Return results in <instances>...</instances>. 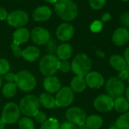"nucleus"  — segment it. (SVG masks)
Returning <instances> with one entry per match:
<instances>
[{
	"mask_svg": "<svg viewBox=\"0 0 129 129\" xmlns=\"http://www.w3.org/2000/svg\"><path fill=\"white\" fill-rule=\"evenodd\" d=\"M129 76V72H128L125 69L119 71V74H118V78L119 79H121L122 81H125V80H128V78Z\"/></svg>",
	"mask_w": 129,
	"mask_h": 129,
	"instance_id": "38",
	"label": "nucleus"
},
{
	"mask_svg": "<svg viewBox=\"0 0 129 129\" xmlns=\"http://www.w3.org/2000/svg\"><path fill=\"white\" fill-rule=\"evenodd\" d=\"M116 126L119 129H129V112L124 113L118 118Z\"/></svg>",
	"mask_w": 129,
	"mask_h": 129,
	"instance_id": "27",
	"label": "nucleus"
},
{
	"mask_svg": "<svg viewBox=\"0 0 129 129\" xmlns=\"http://www.w3.org/2000/svg\"><path fill=\"white\" fill-rule=\"evenodd\" d=\"M74 100V92L70 87L61 88L56 94L55 104L57 107H66L70 106Z\"/></svg>",
	"mask_w": 129,
	"mask_h": 129,
	"instance_id": "9",
	"label": "nucleus"
},
{
	"mask_svg": "<svg viewBox=\"0 0 129 129\" xmlns=\"http://www.w3.org/2000/svg\"><path fill=\"white\" fill-rule=\"evenodd\" d=\"M10 70L9 62L4 58L0 59V75H5L8 73Z\"/></svg>",
	"mask_w": 129,
	"mask_h": 129,
	"instance_id": "32",
	"label": "nucleus"
},
{
	"mask_svg": "<svg viewBox=\"0 0 129 129\" xmlns=\"http://www.w3.org/2000/svg\"><path fill=\"white\" fill-rule=\"evenodd\" d=\"M109 129H119L116 126H112V127H110Z\"/></svg>",
	"mask_w": 129,
	"mask_h": 129,
	"instance_id": "48",
	"label": "nucleus"
},
{
	"mask_svg": "<svg viewBox=\"0 0 129 129\" xmlns=\"http://www.w3.org/2000/svg\"><path fill=\"white\" fill-rule=\"evenodd\" d=\"M35 120L40 124L44 123L46 120H47V116L45 113L42 112V111H38L36 113V114L33 116Z\"/></svg>",
	"mask_w": 129,
	"mask_h": 129,
	"instance_id": "34",
	"label": "nucleus"
},
{
	"mask_svg": "<svg viewBox=\"0 0 129 129\" xmlns=\"http://www.w3.org/2000/svg\"><path fill=\"white\" fill-rule=\"evenodd\" d=\"M125 98H127V100L129 101V87H128L127 89L125 90Z\"/></svg>",
	"mask_w": 129,
	"mask_h": 129,
	"instance_id": "45",
	"label": "nucleus"
},
{
	"mask_svg": "<svg viewBox=\"0 0 129 129\" xmlns=\"http://www.w3.org/2000/svg\"><path fill=\"white\" fill-rule=\"evenodd\" d=\"M8 15V14L6 10L4 8L0 6V20H4L7 19Z\"/></svg>",
	"mask_w": 129,
	"mask_h": 129,
	"instance_id": "40",
	"label": "nucleus"
},
{
	"mask_svg": "<svg viewBox=\"0 0 129 129\" xmlns=\"http://www.w3.org/2000/svg\"><path fill=\"white\" fill-rule=\"evenodd\" d=\"M30 36L29 31L26 28H18L13 33V42L11 45L13 54L16 57H21L23 50L20 48V45L28 42Z\"/></svg>",
	"mask_w": 129,
	"mask_h": 129,
	"instance_id": "5",
	"label": "nucleus"
},
{
	"mask_svg": "<svg viewBox=\"0 0 129 129\" xmlns=\"http://www.w3.org/2000/svg\"><path fill=\"white\" fill-rule=\"evenodd\" d=\"M45 1H46V2H48L49 3H54L55 4L57 0H45Z\"/></svg>",
	"mask_w": 129,
	"mask_h": 129,
	"instance_id": "46",
	"label": "nucleus"
},
{
	"mask_svg": "<svg viewBox=\"0 0 129 129\" xmlns=\"http://www.w3.org/2000/svg\"><path fill=\"white\" fill-rule=\"evenodd\" d=\"M66 117L68 122L76 125H79L85 123L87 119L85 112L82 109L76 107L69 108L66 113Z\"/></svg>",
	"mask_w": 129,
	"mask_h": 129,
	"instance_id": "11",
	"label": "nucleus"
},
{
	"mask_svg": "<svg viewBox=\"0 0 129 129\" xmlns=\"http://www.w3.org/2000/svg\"><path fill=\"white\" fill-rule=\"evenodd\" d=\"M47 50L48 51L50 52V54H54V53H57V46L56 45L55 41L54 40H49L47 43Z\"/></svg>",
	"mask_w": 129,
	"mask_h": 129,
	"instance_id": "35",
	"label": "nucleus"
},
{
	"mask_svg": "<svg viewBox=\"0 0 129 129\" xmlns=\"http://www.w3.org/2000/svg\"><path fill=\"white\" fill-rule=\"evenodd\" d=\"M125 70H126L128 72H129V64H128V63H127V66H126V67H125Z\"/></svg>",
	"mask_w": 129,
	"mask_h": 129,
	"instance_id": "47",
	"label": "nucleus"
},
{
	"mask_svg": "<svg viewBox=\"0 0 129 129\" xmlns=\"http://www.w3.org/2000/svg\"><path fill=\"white\" fill-rule=\"evenodd\" d=\"M60 123L57 119L54 118H49L44 123L42 124L40 129H59Z\"/></svg>",
	"mask_w": 129,
	"mask_h": 129,
	"instance_id": "28",
	"label": "nucleus"
},
{
	"mask_svg": "<svg viewBox=\"0 0 129 129\" xmlns=\"http://www.w3.org/2000/svg\"><path fill=\"white\" fill-rule=\"evenodd\" d=\"M20 110L17 104L9 102L4 106L2 113V119L5 124L11 125L16 123L20 119Z\"/></svg>",
	"mask_w": 129,
	"mask_h": 129,
	"instance_id": "7",
	"label": "nucleus"
},
{
	"mask_svg": "<svg viewBox=\"0 0 129 129\" xmlns=\"http://www.w3.org/2000/svg\"><path fill=\"white\" fill-rule=\"evenodd\" d=\"M29 20V16L27 13L22 10H17L11 12L7 17L8 24L13 27L21 28L25 26Z\"/></svg>",
	"mask_w": 129,
	"mask_h": 129,
	"instance_id": "10",
	"label": "nucleus"
},
{
	"mask_svg": "<svg viewBox=\"0 0 129 129\" xmlns=\"http://www.w3.org/2000/svg\"><path fill=\"white\" fill-rule=\"evenodd\" d=\"M15 84L17 88L23 91H33L37 84L36 77L29 71L23 70L16 74Z\"/></svg>",
	"mask_w": 129,
	"mask_h": 129,
	"instance_id": "6",
	"label": "nucleus"
},
{
	"mask_svg": "<svg viewBox=\"0 0 129 129\" xmlns=\"http://www.w3.org/2000/svg\"><path fill=\"white\" fill-rule=\"evenodd\" d=\"M20 112L27 117L34 116L39 111V98L33 94H28L20 100L19 105Z\"/></svg>",
	"mask_w": 129,
	"mask_h": 129,
	"instance_id": "3",
	"label": "nucleus"
},
{
	"mask_svg": "<svg viewBox=\"0 0 129 129\" xmlns=\"http://www.w3.org/2000/svg\"><path fill=\"white\" fill-rule=\"evenodd\" d=\"M58 70L63 73H68L71 70V64L67 60H61L59 63Z\"/></svg>",
	"mask_w": 129,
	"mask_h": 129,
	"instance_id": "33",
	"label": "nucleus"
},
{
	"mask_svg": "<svg viewBox=\"0 0 129 129\" xmlns=\"http://www.w3.org/2000/svg\"><path fill=\"white\" fill-rule=\"evenodd\" d=\"M78 129H90V128L88 127V125H87L85 123H83V124H82V125H79V128Z\"/></svg>",
	"mask_w": 129,
	"mask_h": 129,
	"instance_id": "43",
	"label": "nucleus"
},
{
	"mask_svg": "<svg viewBox=\"0 0 129 129\" xmlns=\"http://www.w3.org/2000/svg\"><path fill=\"white\" fill-rule=\"evenodd\" d=\"M17 90V86L15 82H8L2 88V94L7 98H13Z\"/></svg>",
	"mask_w": 129,
	"mask_h": 129,
	"instance_id": "26",
	"label": "nucleus"
},
{
	"mask_svg": "<svg viewBox=\"0 0 129 129\" xmlns=\"http://www.w3.org/2000/svg\"><path fill=\"white\" fill-rule=\"evenodd\" d=\"M45 90L49 94L57 93L61 88V82L60 79L54 76H47L43 82Z\"/></svg>",
	"mask_w": 129,
	"mask_h": 129,
	"instance_id": "17",
	"label": "nucleus"
},
{
	"mask_svg": "<svg viewBox=\"0 0 129 129\" xmlns=\"http://www.w3.org/2000/svg\"><path fill=\"white\" fill-rule=\"evenodd\" d=\"M51 16V10L47 6H40L36 8L33 13V17L36 21H45Z\"/></svg>",
	"mask_w": 129,
	"mask_h": 129,
	"instance_id": "18",
	"label": "nucleus"
},
{
	"mask_svg": "<svg viewBox=\"0 0 129 129\" xmlns=\"http://www.w3.org/2000/svg\"><path fill=\"white\" fill-rule=\"evenodd\" d=\"M57 55L59 60H67L72 56L73 54V48L70 44L63 43L57 47Z\"/></svg>",
	"mask_w": 129,
	"mask_h": 129,
	"instance_id": "22",
	"label": "nucleus"
},
{
	"mask_svg": "<svg viewBox=\"0 0 129 129\" xmlns=\"http://www.w3.org/2000/svg\"><path fill=\"white\" fill-rule=\"evenodd\" d=\"M57 14L66 21L74 20L78 15V7L72 0H57L54 4Z\"/></svg>",
	"mask_w": 129,
	"mask_h": 129,
	"instance_id": "1",
	"label": "nucleus"
},
{
	"mask_svg": "<svg viewBox=\"0 0 129 129\" xmlns=\"http://www.w3.org/2000/svg\"><path fill=\"white\" fill-rule=\"evenodd\" d=\"M113 108L119 113H126L129 110V101L125 97H118L114 99Z\"/></svg>",
	"mask_w": 129,
	"mask_h": 129,
	"instance_id": "24",
	"label": "nucleus"
},
{
	"mask_svg": "<svg viewBox=\"0 0 129 129\" xmlns=\"http://www.w3.org/2000/svg\"><path fill=\"white\" fill-rule=\"evenodd\" d=\"M103 27H104V24H103V22L100 20H94L91 25H90V29L92 33H100L102 29H103Z\"/></svg>",
	"mask_w": 129,
	"mask_h": 129,
	"instance_id": "30",
	"label": "nucleus"
},
{
	"mask_svg": "<svg viewBox=\"0 0 129 129\" xmlns=\"http://www.w3.org/2000/svg\"><path fill=\"white\" fill-rule=\"evenodd\" d=\"M59 129H78L76 125L70 122H64L60 125Z\"/></svg>",
	"mask_w": 129,
	"mask_h": 129,
	"instance_id": "37",
	"label": "nucleus"
},
{
	"mask_svg": "<svg viewBox=\"0 0 129 129\" xmlns=\"http://www.w3.org/2000/svg\"><path fill=\"white\" fill-rule=\"evenodd\" d=\"M86 82L84 76H76L73 78L70 82V88L73 90V92L81 93L86 88Z\"/></svg>",
	"mask_w": 129,
	"mask_h": 129,
	"instance_id": "20",
	"label": "nucleus"
},
{
	"mask_svg": "<svg viewBox=\"0 0 129 129\" xmlns=\"http://www.w3.org/2000/svg\"><path fill=\"white\" fill-rule=\"evenodd\" d=\"M124 58L125 59L127 63L129 64V47H128L125 51V53H124Z\"/></svg>",
	"mask_w": 129,
	"mask_h": 129,
	"instance_id": "42",
	"label": "nucleus"
},
{
	"mask_svg": "<svg viewBox=\"0 0 129 129\" xmlns=\"http://www.w3.org/2000/svg\"><path fill=\"white\" fill-rule=\"evenodd\" d=\"M30 36L33 42L38 45H45L50 40L49 32L46 29L40 26L34 28L32 30Z\"/></svg>",
	"mask_w": 129,
	"mask_h": 129,
	"instance_id": "13",
	"label": "nucleus"
},
{
	"mask_svg": "<svg viewBox=\"0 0 129 129\" xmlns=\"http://www.w3.org/2000/svg\"><path fill=\"white\" fill-rule=\"evenodd\" d=\"M110 64L114 70L119 72L125 69L127 62L124 57L119 54H113L110 58Z\"/></svg>",
	"mask_w": 129,
	"mask_h": 129,
	"instance_id": "21",
	"label": "nucleus"
},
{
	"mask_svg": "<svg viewBox=\"0 0 129 129\" xmlns=\"http://www.w3.org/2000/svg\"><path fill=\"white\" fill-rule=\"evenodd\" d=\"M5 79L8 82H15L16 80V74L13 73H8L5 75Z\"/></svg>",
	"mask_w": 129,
	"mask_h": 129,
	"instance_id": "39",
	"label": "nucleus"
},
{
	"mask_svg": "<svg viewBox=\"0 0 129 129\" xmlns=\"http://www.w3.org/2000/svg\"><path fill=\"white\" fill-rule=\"evenodd\" d=\"M39 101L40 105L47 109H51L56 107L55 98L48 92L41 94L39 98Z\"/></svg>",
	"mask_w": 129,
	"mask_h": 129,
	"instance_id": "23",
	"label": "nucleus"
},
{
	"mask_svg": "<svg viewBox=\"0 0 129 129\" xmlns=\"http://www.w3.org/2000/svg\"><path fill=\"white\" fill-rule=\"evenodd\" d=\"M128 83H129V76H128Z\"/></svg>",
	"mask_w": 129,
	"mask_h": 129,
	"instance_id": "51",
	"label": "nucleus"
},
{
	"mask_svg": "<svg viewBox=\"0 0 129 129\" xmlns=\"http://www.w3.org/2000/svg\"><path fill=\"white\" fill-rule=\"evenodd\" d=\"M2 79H0V87L2 86Z\"/></svg>",
	"mask_w": 129,
	"mask_h": 129,
	"instance_id": "49",
	"label": "nucleus"
},
{
	"mask_svg": "<svg viewBox=\"0 0 129 129\" xmlns=\"http://www.w3.org/2000/svg\"><path fill=\"white\" fill-rule=\"evenodd\" d=\"M91 69V60L85 54H79L71 63V70L76 76H85Z\"/></svg>",
	"mask_w": 129,
	"mask_h": 129,
	"instance_id": "2",
	"label": "nucleus"
},
{
	"mask_svg": "<svg viewBox=\"0 0 129 129\" xmlns=\"http://www.w3.org/2000/svg\"><path fill=\"white\" fill-rule=\"evenodd\" d=\"M112 40L117 46L125 45L129 41V30L125 27L116 29L112 36Z\"/></svg>",
	"mask_w": 129,
	"mask_h": 129,
	"instance_id": "16",
	"label": "nucleus"
},
{
	"mask_svg": "<svg viewBox=\"0 0 129 129\" xmlns=\"http://www.w3.org/2000/svg\"><path fill=\"white\" fill-rule=\"evenodd\" d=\"M5 122L2 120V119H0V129H4L5 127Z\"/></svg>",
	"mask_w": 129,
	"mask_h": 129,
	"instance_id": "44",
	"label": "nucleus"
},
{
	"mask_svg": "<svg viewBox=\"0 0 129 129\" xmlns=\"http://www.w3.org/2000/svg\"><path fill=\"white\" fill-rule=\"evenodd\" d=\"M111 19V15L109 13H104L101 16V21L102 22H107Z\"/></svg>",
	"mask_w": 129,
	"mask_h": 129,
	"instance_id": "41",
	"label": "nucleus"
},
{
	"mask_svg": "<svg viewBox=\"0 0 129 129\" xmlns=\"http://www.w3.org/2000/svg\"><path fill=\"white\" fill-rule=\"evenodd\" d=\"M20 129H35L33 121L29 117H23L18 122Z\"/></svg>",
	"mask_w": 129,
	"mask_h": 129,
	"instance_id": "29",
	"label": "nucleus"
},
{
	"mask_svg": "<svg viewBox=\"0 0 129 129\" xmlns=\"http://www.w3.org/2000/svg\"><path fill=\"white\" fill-rule=\"evenodd\" d=\"M113 106L114 99L109 94H101L98 96L94 101V108L101 113H105L112 110Z\"/></svg>",
	"mask_w": 129,
	"mask_h": 129,
	"instance_id": "12",
	"label": "nucleus"
},
{
	"mask_svg": "<svg viewBox=\"0 0 129 129\" xmlns=\"http://www.w3.org/2000/svg\"><path fill=\"white\" fill-rule=\"evenodd\" d=\"M91 8L94 10H100L104 8L107 0H88Z\"/></svg>",
	"mask_w": 129,
	"mask_h": 129,
	"instance_id": "31",
	"label": "nucleus"
},
{
	"mask_svg": "<svg viewBox=\"0 0 129 129\" xmlns=\"http://www.w3.org/2000/svg\"><path fill=\"white\" fill-rule=\"evenodd\" d=\"M40 56V51L35 46H29L23 50L22 57L28 62L36 61Z\"/></svg>",
	"mask_w": 129,
	"mask_h": 129,
	"instance_id": "19",
	"label": "nucleus"
},
{
	"mask_svg": "<svg viewBox=\"0 0 129 129\" xmlns=\"http://www.w3.org/2000/svg\"><path fill=\"white\" fill-rule=\"evenodd\" d=\"M85 79L86 85L91 88L98 89L102 87L104 84V78L100 73L96 71L89 72L85 76Z\"/></svg>",
	"mask_w": 129,
	"mask_h": 129,
	"instance_id": "14",
	"label": "nucleus"
},
{
	"mask_svg": "<svg viewBox=\"0 0 129 129\" xmlns=\"http://www.w3.org/2000/svg\"><path fill=\"white\" fill-rule=\"evenodd\" d=\"M56 35L59 40L62 42H67L73 36L74 27L70 23H63L57 27Z\"/></svg>",
	"mask_w": 129,
	"mask_h": 129,
	"instance_id": "15",
	"label": "nucleus"
},
{
	"mask_svg": "<svg viewBox=\"0 0 129 129\" xmlns=\"http://www.w3.org/2000/svg\"><path fill=\"white\" fill-rule=\"evenodd\" d=\"M120 23L123 27L129 28V12H125L120 17Z\"/></svg>",
	"mask_w": 129,
	"mask_h": 129,
	"instance_id": "36",
	"label": "nucleus"
},
{
	"mask_svg": "<svg viewBox=\"0 0 129 129\" xmlns=\"http://www.w3.org/2000/svg\"><path fill=\"white\" fill-rule=\"evenodd\" d=\"M106 91L113 98H116L123 94L125 91V84L118 77L110 78L106 83Z\"/></svg>",
	"mask_w": 129,
	"mask_h": 129,
	"instance_id": "8",
	"label": "nucleus"
},
{
	"mask_svg": "<svg viewBox=\"0 0 129 129\" xmlns=\"http://www.w3.org/2000/svg\"><path fill=\"white\" fill-rule=\"evenodd\" d=\"M121 1H122V2H128L129 0H121Z\"/></svg>",
	"mask_w": 129,
	"mask_h": 129,
	"instance_id": "50",
	"label": "nucleus"
},
{
	"mask_svg": "<svg viewBox=\"0 0 129 129\" xmlns=\"http://www.w3.org/2000/svg\"><path fill=\"white\" fill-rule=\"evenodd\" d=\"M103 119L98 115H91L87 117L85 124L90 129H99L103 125Z\"/></svg>",
	"mask_w": 129,
	"mask_h": 129,
	"instance_id": "25",
	"label": "nucleus"
},
{
	"mask_svg": "<svg viewBox=\"0 0 129 129\" xmlns=\"http://www.w3.org/2000/svg\"><path fill=\"white\" fill-rule=\"evenodd\" d=\"M60 60L54 54H48L45 55L39 61V70L42 75L51 76L55 74L58 70Z\"/></svg>",
	"mask_w": 129,
	"mask_h": 129,
	"instance_id": "4",
	"label": "nucleus"
}]
</instances>
